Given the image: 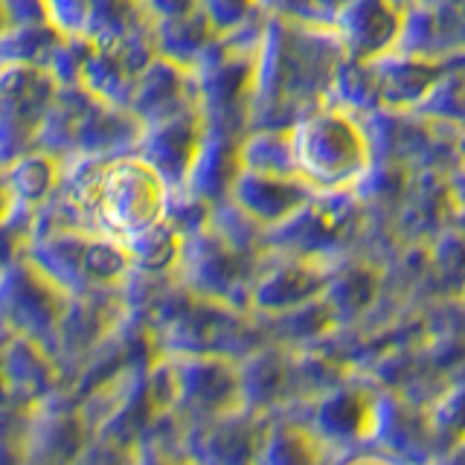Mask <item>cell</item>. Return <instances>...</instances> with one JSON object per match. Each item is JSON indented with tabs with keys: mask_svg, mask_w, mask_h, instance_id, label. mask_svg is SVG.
Segmentation results:
<instances>
[{
	"mask_svg": "<svg viewBox=\"0 0 465 465\" xmlns=\"http://www.w3.org/2000/svg\"><path fill=\"white\" fill-rule=\"evenodd\" d=\"M297 174L317 195L361 186L372 169V140L343 108H320L291 125Z\"/></svg>",
	"mask_w": 465,
	"mask_h": 465,
	"instance_id": "cell-1",
	"label": "cell"
},
{
	"mask_svg": "<svg viewBox=\"0 0 465 465\" xmlns=\"http://www.w3.org/2000/svg\"><path fill=\"white\" fill-rule=\"evenodd\" d=\"M169 189L166 178L145 157H105L87 218L94 222V230L131 242L149 227L166 222Z\"/></svg>",
	"mask_w": 465,
	"mask_h": 465,
	"instance_id": "cell-2",
	"label": "cell"
},
{
	"mask_svg": "<svg viewBox=\"0 0 465 465\" xmlns=\"http://www.w3.org/2000/svg\"><path fill=\"white\" fill-rule=\"evenodd\" d=\"M343 55L358 64H375L399 50L407 18L396 0H349L331 15Z\"/></svg>",
	"mask_w": 465,
	"mask_h": 465,
	"instance_id": "cell-3",
	"label": "cell"
},
{
	"mask_svg": "<svg viewBox=\"0 0 465 465\" xmlns=\"http://www.w3.org/2000/svg\"><path fill=\"white\" fill-rule=\"evenodd\" d=\"M174 378H178V404L198 419H232L244 401V378L227 358H181L174 363Z\"/></svg>",
	"mask_w": 465,
	"mask_h": 465,
	"instance_id": "cell-4",
	"label": "cell"
},
{
	"mask_svg": "<svg viewBox=\"0 0 465 465\" xmlns=\"http://www.w3.org/2000/svg\"><path fill=\"white\" fill-rule=\"evenodd\" d=\"M210 134V120L201 108L183 111L163 123L145 125L137 154L163 174L172 189H186Z\"/></svg>",
	"mask_w": 465,
	"mask_h": 465,
	"instance_id": "cell-5",
	"label": "cell"
},
{
	"mask_svg": "<svg viewBox=\"0 0 465 465\" xmlns=\"http://www.w3.org/2000/svg\"><path fill=\"white\" fill-rule=\"evenodd\" d=\"M314 189L297 174H268L242 169L230 186V201L256 227L280 230L314 201Z\"/></svg>",
	"mask_w": 465,
	"mask_h": 465,
	"instance_id": "cell-6",
	"label": "cell"
},
{
	"mask_svg": "<svg viewBox=\"0 0 465 465\" xmlns=\"http://www.w3.org/2000/svg\"><path fill=\"white\" fill-rule=\"evenodd\" d=\"M62 94V82L50 67L6 62L4 73V114H6V137H21L33 143L41 137V128Z\"/></svg>",
	"mask_w": 465,
	"mask_h": 465,
	"instance_id": "cell-7",
	"label": "cell"
},
{
	"mask_svg": "<svg viewBox=\"0 0 465 465\" xmlns=\"http://www.w3.org/2000/svg\"><path fill=\"white\" fill-rule=\"evenodd\" d=\"M193 108H201L195 70L157 53L137 76L131 111H134L145 125H152V123L172 120V116L193 111Z\"/></svg>",
	"mask_w": 465,
	"mask_h": 465,
	"instance_id": "cell-8",
	"label": "cell"
},
{
	"mask_svg": "<svg viewBox=\"0 0 465 465\" xmlns=\"http://www.w3.org/2000/svg\"><path fill=\"white\" fill-rule=\"evenodd\" d=\"M331 273L320 256H297L268 271L253 285V305L268 314H288L326 297Z\"/></svg>",
	"mask_w": 465,
	"mask_h": 465,
	"instance_id": "cell-9",
	"label": "cell"
},
{
	"mask_svg": "<svg viewBox=\"0 0 465 465\" xmlns=\"http://www.w3.org/2000/svg\"><path fill=\"white\" fill-rule=\"evenodd\" d=\"M378 82V99L396 111H411L436 94L445 79V67L416 55H387L372 64Z\"/></svg>",
	"mask_w": 465,
	"mask_h": 465,
	"instance_id": "cell-10",
	"label": "cell"
},
{
	"mask_svg": "<svg viewBox=\"0 0 465 465\" xmlns=\"http://www.w3.org/2000/svg\"><path fill=\"white\" fill-rule=\"evenodd\" d=\"M378 425L375 401L367 392L358 390H338L323 396V401L314 411V428L320 433V442H349V440H367Z\"/></svg>",
	"mask_w": 465,
	"mask_h": 465,
	"instance_id": "cell-11",
	"label": "cell"
},
{
	"mask_svg": "<svg viewBox=\"0 0 465 465\" xmlns=\"http://www.w3.org/2000/svg\"><path fill=\"white\" fill-rule=\"evenodd\" d=\"M64 181V163L55 152H29L6 166V203L21 210H41L55 186Z\"/></svg>",
	"mask_w": 465,
	"mask_h": 465,
	"instance_id": "cell-12",
	"label": "cell"
},
{
	"mask_svg": "<svg viewBox=\"0 0 465 465\" xmlns=\"http://www.w3.org/2000/svg\"><path fill=\"white\" fill-rule=\"evenodd\" d=\"M218 38L222 35H218L213 24L203 18L201 9L193 15H183V18L157 21V29H154L157 53L183 64V67H193V70Z\"/></svg>",
	"mask_w": 465,
	"mask_h": 465,
	"instance_id": "cell-13",
	"label": "cell"
},
{
	"mask_svg": "<svg viewBox=\"0 0 465 465\" xmlns=\"http://www.w3.org/2000/svg\"><path fill=\"white\" fill-rule=\"evenodd\" d=\"M143 12H149L143 0H87L84 35L99 47H120L140 33Z\"/></svg>",
	"mask_w": 465,
	"mask_h": 465,
	"instance_id": "cell-14",
	"label": "cell"
},
{
	"mask_svg": "<svg viewBox=\"0 0 465 465\" xmlns=\"http://www.w3.org/2000/svg\"><path fill=\"white\" fill-rule=\"evenodd\" d=\"M125 244H128L131 262H134V271L163 273V271H172L174 265H181V262H183L186 232L166 218V222L149 227L145 232H140V236H134Z\"/></svg>",
	"mask_w": 465,
	"mask_h": 465,
	"instance_id": "cell-15",
	"label": "cell"
},
{
	"mask_svg": "<svg viewBox=\"0 0 465 465\" xmlns=\"http://www.w3.org/2000/svg\"><path fill=\"white\" fill-rule=\"evenodd\" d=\"M242 169L268 172V174H297L294 166V143H291V128L280 131H259L242 143ZM300 178V174H297Z\"/></svg>",
	"mask_w": 465,
	"mask_h": 465,
	"instance_id": "cell-16",
	"label": "cell"
},
{
	"mask_svg": "<svg viewBox=\"0 0 465 465\" xmlns=\"http://www.w3.org/2000/svg\"><path fill=\"white\" fill-rule=\"evenodd\" d=\"M259 4L262 0H198V9L218 35H230L244 24H251Z\"/></svg>",
	"mask_w": 465,
	"mask_h": 465,
	"instance_id": "cell-17",
	"label": "cell"
},
{
	"mask_svg": "<svg viewBox=\"0 0 465 465\" xmlns=\"http://www.w3.org/2000/svg\"><path fill=\"white\" fill-rule=\"evenodd\" d=\"M4 21H6V29L53 24L55 21L53 0H4Z\"/></svg>",
	"mask_w": 465,
	"mask_h": 465,
	"instance_id": "cell-18",
	"label": "cell"
},
{
	"mask_svg": "<svg viewBox=\"0 0 465 465\" xmlns=\"http://www.w3.org/2000/svg\"><path fill=\"white\" fill-rule=\"evenodd\" d=\"M157 21L163 18H183V15L198 12V0H143Z\"/></svg>",
	"mask_w": 465,
	"mask_h": 465,
	"instance_id": "cell-19",
	"label": "cell"
},
{
	"mask_svg": "<svg viewBox=\"0 0 465 465\" xmlns=\"http://www.w3.org/2000/svg\"><path fill=\"white\" fill-rule=\"evenodd\" d=\"M349 4V0H317V6H323V9H329L331 15L338 12V9H343Z\"/></svg>",
	"mask_w": 465,
	"mask_h": 465,
	"instance_id": "cell-20",
	"label": "cell"
},
{
	"mask_svg": "<svg viewBox=\"0 0 465 465\" xmlns=\"http://www.w3.org/2000/svg\"><path fill=\"white\" fill-rule=\"evenodd\" d=\"M457 157H460V163L465 166V128H462V134L457 140Z\"/></svg>",
	"mask_w": 465,
	"mask_h": 465,
	"instance_id": "cell-21",
	"label": "cell"
}]
</instances>
